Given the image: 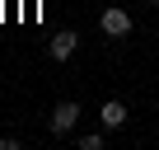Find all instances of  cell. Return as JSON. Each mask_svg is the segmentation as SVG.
Masks as SVG:
<instances>
[{"label": "cell", "instance_id": "obj_1", "mask_svg": "<svg viewBox=\"0 0 159 150\" xmlns=\"http://www.w3.org/2000/svg\"><path fill=\"white\" fill-rule=\"evenodd\" d=\"M75 122H80V103H75V99H66V103H56V113H52L47 131H52V136H70V131H75Z\"/></svg>", "mask_w": 159, "mask_h": 150}, {"label": "cell", "instance_id": "obj_2", "mask_svg": "<svg viewBox=\"0 0 159 150\" xmlns=\"http://www.w3.org/2000/svg\"><path fill=\"white\" fill-rule=\"evenodd\" d=\"M98 28H103L108 38H126V33H131V14H126L122 5H108V10L98 14Z\"/></svg>", "mask_w": 159, "mask_h": 150}, {"label": "cell", "instance_id": "obj_3", "mask_svg": "<svg viewBox=\"0 0 159 150\" xmlns=\"http://www.w3.org/2000/svg\"><path fill=\"white\" fill-rule=\"evenodd\" d=\"M75 47H80V33H75V28H61V33L47 42V56H52V61H70Z\"/></svg>", "mask_w": 159, "mask_h": 150}, {"label": "cell", "instance_id": "obj_4", "mask_svg": "<svg viewBox=\"0 0 159 150\" xmlns=\"http://www.w3.org/2000/svg\"><path fill=\"white\" fill-rule=\"evenodd\" d=\"M98 122H103V131H117V127H126V103L108 99V103L98 108Z\"/></svg>", "mask_w": 159, "mask_h": 150}, {"label": "cell", "instance_id": "obj_5", "mask_svg": "<svg viewBox=\"0 0 159 150\" xmlns=\"http://www.w3.org/2000/svg\"><path fill=\"white\" fill-rule=\"evenodd\" d=\"M80 150H103V131H89V136H80Z\"/></svg>", "mask_w": 159, "mask_h": 150}, {"label": "cell", "instance_id": "obj_6", "mask_svg": "<svg viewBox=\"0 0 159 150\" xmlns=\"http://www.w3.org/2000/svg\"><path fill=\"white\" fill-rule=\"evenodd\" d=\"M150 5H159V0H150Z\"/></svg>", "mask_w": 159, "mask_h": 150}]
</instances>
